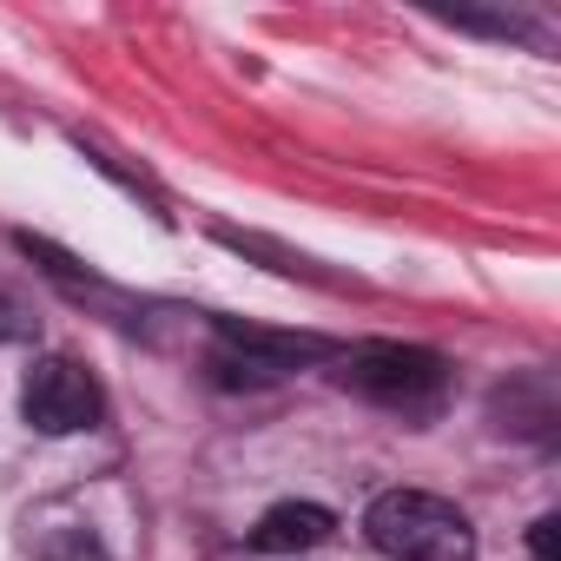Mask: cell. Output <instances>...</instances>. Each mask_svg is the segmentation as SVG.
<instances>
[{
    "instance_id": "8992f818",
    "label": "cell",
    "mask_w": 561,
    "mask_h": 561,
    "mask_svg": "<svg viewBox=\"0 0 561 561\" xmlns=\"http://www.w3.org/2000/svg\"><path fill=\"white\" fill-rule=\"evenodd\" d=\"M528 548H535V561H561V515H541L528 528Z\"/></svg>"
},
{
    "instance_id": "7a4b0ae2",
    "label": "cell",
    "mask_w": 561,
    "mask_h": 561,
    "mask_svg": "<svg viewBox=\"0 0 561 561\" xmlns=\"http://www.w3.org/2000/svg\"><path fill=\"white\" fill-rule=\"evenodd\" d=\"M344 390L383 403V410H430L449 383L443 357L436 351H416V344H364L344 357Z\"/></svg>"
},
{
    "instance_id": "277c9868",
    "label": "cell",
    "mask_w": 561,
    "mask_h": 561,
    "mask_svg": "<svg viewBox=\"0 0 561 561\" xmlns=\"http://www.w3.org/2000/svg\"><path fill=\"white\" fill-rule=\"evenodd\" d=\"M331 528H337V515H331V508H318V502H277V508H264V515H257L251 541H257L264 554H298V548H318Z\"/></svg>"
},
{
    "instance_id": "3957f363",
    "label": "cell",
    "mask_w": 561,
    "mask_h": 561,
    "mask_svg": "<svg viewBox=\"0 0 561 561\" xmlns=\"http://www.w3.org/2000/svg\"><path fill=\"white\" fill-rule=\"evenodd\" d=\"M100 383L73 364V357H41L21 383V416L41 430V436H80L100 423Z\"/></svg>"
},
{
    "instance_id": "6da1fadb",
    "label": "cell",
    "mask_w": 561,
    "mask_h": 561,
    "mask_svg": "<svg viewBox=\"0 0 561 561\" xmlns=\"http://www.w3.org/2000/svg\"><path fill=\"white\" fill-rule=\"evenodd\" d=\"M364 535L383 561H469L476 528L456 502L430 489H390L364 508Z\"/></svg>"
},
{
    "instance_id": "5b68a950",
    "label": "cell",
    "mask_w": 561,
    "mask_h": 561,
    "mask_svg": "<svg viewBox=\"0 0 561 561\" xmlns=\"http://www.w3.org/2000/svg\"><path fill=\"white\" fill-rule=\"evenodd\" d=\"M41 561H113V554L100 548L93 528H54V535L41 541Z\"/></svg>"
}]
</instances>
